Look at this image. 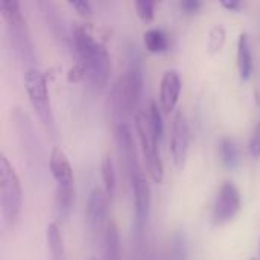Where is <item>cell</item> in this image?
Listing matches in <instances>:
<instances>
[{
	"label": "cell",
	"mask_w": 260,
	"mask_h": 260,
	"mask_svg": "<svg viewBox=\"0 0 260 260\" xmlns=\"http://www.w3.org/2000/svg\"><path fill=\"white\" fill-rule=\"evenodd\" d=\"M143 44L151 53H161L169 49V37L161 29H149L143 34Z\"/></svg>",
	"instance_id": "d6986e66"
},
{
	"label": "cell",
	"mask_w": 260,
	"mask_h": 260,
	"mask_svg": "<svg viewBox=\"0 0 260 260\" xmlns=\"http://www.w3.org/2000/svg\"><path fill=\"white\" fill-rule=\"evenodd\" d=\"M221 5H222L224 8L230 9V11H238V9H241V8H242V3H241V2H238V0H232V2L224 0V2H221Z\"/></svg>",
	"instance_id": "4dcf8cb0"
},
{
	"label": "cell",
	"mask_w": 260,
	"mask_h": 260,
	"mask_svg": "<svg viewBox=\"0 0 260 260\" xmlns=\"http://www.w3.org/2000/svg\"><path fill=\"white\" fill-rule=\"evenodd\" d=\"M102 253L104 260H120V239L119 229L114 221H110L104 229L102 236Z\"/></svg>",
	"instance_id": "5bb4252c"
},
{
	"label": "cell",
	"mask_w": 260,
	"mask_h": 260,
	"mask_svg": "<svg viewBox=\"0 0 260 260\" xmlns=\"http://www.w3.org/2000/svg\"><path fill=\"white\" fill-rule=\"evenodd\" d=\"M238 69L244 81L250 79L253 73V53H251L248 35L245 32H241L238 38Z\"/></svg>",
	"instance_id": "9a60e30c"
},
{
	"label": "cell",
	"mask_w": 260,
	"mask_h": 260,
	"mask_svg": "<svg viewBox=\"0 0 260 260\" xmlns=\"http://www.w3.org/2000/svg\"><path fill=\"white\" fill-rule=\"evenodd\" d=\"M23 204L20 178L5 154H0V207L2 218L8 227L18 221Z\"/></svg>",
	"instance_id": "277c9868"
},
{
	"label": "cell",
	"mask_w": 260,
	"mask_h": 260,
	"mask_svg": "<svg viewBox=\"0 0 260 260\" xmlns=\"http://www.w3.org/2000/svg\"><path fill=\"white\" fill-rule=\"evenodd\" d=\"M225 38H227V32L225 27L221 24H216L210 29L209 37H207V52L215 55L218 52H221V49L225 44Z\"/></svg>",
	"instance_id": "cb8c5ba5"
},
{
	"label": "cell",
	"mask_w": 260,
	"mask_h": 260,
	"mask_svg": "<svg viewBox=\"0 0 260 260\" xmlns=\"http://www.w3.org/2000/svg\"><path fill=\"white\" fill-rule=\"evenodd\" d=\"M250 154L253 158H259L260 157V117L253 129L251 139H250Z\"/></svg>",
	"instance_id": "4316f807"
},
{
	"label": "cell",
	"mask_w": 260,
	"mask_h": 260,
	"mask_svg": "<svg viewBox=\"0 0 260 260\" xmlns=\"http://www.w3.org/2000/svg\"><path fill=\"white\" fill-rule=\"evenodd\" d=\"M219 157H221L222 165L227 169H235L239 165V161H241L239 149H238L236 143L232 139L224 137L219 142Z\"/></svg>",
	"instance_id": "44dd1931"
},
{
	"label": "cell",
	"mask_w": 260,
	"mask_h": 260,
	"mask_svg": "<svg viewBox=\"0 0 260 260\" xmlns=\"http://www.w3.org/2000/svg\"><path fill=\"white\" fill-rule=\"evenodd\" d=\"M46 241H47V247H49L52 260H64L62 235L59 232V227L55 222H50L46 227Z\"/></svg>",
	"instance_id": "ffe728a7"
},
{
	"label": "cell",
	"mask_w": 260,
	"mask_h": 260,
	"mask_svg": "<svg viewBox=\"0 0 260 260\" xmlns=\"http://www.w3.org/2000/svg\"><path fill=\"white\" fill-rule=\"evenodd\" d=\"M108 210V195L104 189L94 187L87 201V222L88 229L93 235H98L102 229L107 227L105 218Z\"/></svg>",
	"instance_id": "8fae6325"
},
{
	"label": "cell",
	"mask_w": 260,
	"mask_h": 260,
	"mask_svg": "<svg viewBox=\"0 0 260 260\" xmlns=\"http://www.w3.org/2000/svg\"><path fill=\"white\" fill-rule=\"evenodd\" d=\"M134 190V207H136V229L140 235L146 227L149 210H151V186L148 178L140 172L131 183Z\"/></svg>",
	"instance_id": "30bf717a"
},
{
	"label": "cell",
	"mask_w": 260,
	"mask_h": 260,
	"mask_svg": "<svg viewBox=\"0 0 260 260\" xmlns=\"http://www.w3.org/2000/svg\"><path fill=\"white\" fill-rule=\"evenodd\" d=\"M180 6L186 12H197L203 6V3L200 0H181L180 2Z\"/></svg>",
	"instance_id": "f546056e"
},
{
	"label": "cell",
	"mask_w": 260,
	"mask_h": 260,
	"mask_svg": "<svg viewBox=\"0 0 260 260\" xmlns=\"http://www.w3.org/2000/svg\"><path fill=\"white\" fill-rule=\"evenodd\" d=\"M143 88V73L140 64L134 59L129 67L117 78L111 88V111L117 117L129 114L139 102Z\"/></svg>",
	"instance_id": "7a4b0ae2"
},
{
	"label": "cell",
	"mask_w": 260,
	"mask_h": 260,
	"mask_svg": "<svg viewBox=\"0 0 260 260\" xmlns=\"http://www.w3.org/2000/svg\"><path fill=\"white\" fill-rule=\"evenodd\" d=\"M85 78H87L85 69H84V66L79 61L75 66H72L70 70H69V73H67V81L69 82H81Z\"/></svg>",
	"instance_id": "83f0119b"
},
{
	"label": "cell",
	"mask_w": 260,
	"mask_h": 260,
	"mask_svg": "<svg viewBox=\"0 0 260 260\" xmlns=\"http://www.w3.org/2000/svg\"><path fill=\"white\" fill-rule=\"evenodd\" d=\"M136 131L140 140L142 154L145 158L148 174L154 183H161L165 177V168L158 154V140L155 139L154 131L151 128L149 116L143 111H139L136 114Z\"/></svg>",
	"instance_id": "8992f818"
},
{
	"label": "cell",
	"mask_w": 260,
	"mask_h": 260,
	"mask_svg": "<svg viewBox=\"0 0 260 260\" xmlns=\"http://www.w3.org/2000/svg\"><path fill=\"white\" fill-rule=\"evenodd\" d=\"M190 143V129L183 111H177L172 120V137H171V154L177 168H183Z\"/></svg>",
	"instance_id": "9c48e42d"
},
{
	"label": "cell",
	"mask_w": 260,
	"mask_h": 260,
	"mask_svg": "<svg viewBox=\"0 0 260 260\" xmlns=\"http://www.w3.org/2000/svg\"><path fill=\"white\" fill-rule=\"evenodd\" d=\"M0 11L6 21L8 35L15 55L23 62L34 61V44L26 20L21 14L20 2L17 0H0Z\"/></svg>",
	"instance_id": "3957f363"
},
{
	"label": "cell",
	"mask_w": 260,
	"mask_h": 260,
	"mask_svg": "<svg viewBox=\"0 0 260 260\" xmlns=\"http://www.w3.org/2000/svg\"><path fill=\"white\" fill-rule=\"evenodd\" d=\"M73 46L84 66L87 79L96 90L105 88L111 73V59L105 46L94 38L87 24H76L73 29Z\"/></svg>",
	"instance_id": "6da1fadb"
},
{
	"label": "cell",
	"mask_w": 260,
	"mask_h": 260,
	"mask_svg": "<svg viewBox=\"0 0 260 260\" xmlns=\"http://www.w3.org/2000/svg\"><path fill=\"white\" fill-rule=\"evenodd\" d=\"M70 6L75 8V11L82 17H87L91 14V5L85 0H73V2H70Z\"/></svg>",
	"instance_id": "f1b7e54d"
},
{
	"label": "cell",
	"mask_w": 260,
	"mask_h": 260,
	"mask_svg": "<svg viewBox=\"0 0 260 260\" xmlns=\"http://www.w3.org/2000/svg\"><path fill=\"white\" fill-rule=\"evenodd\" d=\"M101 174H102V181H104L105 193L108 195V198H113L116 195V189H117V177H116L114 161H113V158L110 155H105L102 158Z\"/></svg>",
	"instance_id": "7402d4cb"
},
{
	"label": "cell",
	"mask_w": 260,
	"mask_h": 260,
	"mask_svg": "<svg viewBox=\"0 0 260 260\" xmlns=\"http://www.w3.org/2000/svg\"><path fill=\"white\" fill-rule=\"evenodd\" d=\"M90 260H98V259H94V257H93V259H90Z\"/></svg>",
	"instance_id": "1f68e13d"
},
{
	"label": "cell",
	"mask_w": 260,
	"mask_h": 260,
	"mask_svg": "<svg viewBox=\"0 0 260 260\" xmlns=\"http://www.w3.org/2000/svg\"><path fill=\"white\" fill-rule=\"evenodd\" d=\"M241 209V192L233 181H224L218 190L212 219L215 225H222L232 221Z\"/></svg>",
	"instance_id": "ba28073f"
},
{
	"label": "cell",
	"mask_w": 260,
	"mask_h": 260,
	"mask_svg": "<svg viewBox=\"0 0 260 260\" xmlns=\"http://www.w3.org/2000/svg\"><path fill=\"white\" fill-rule=\"evenodd\" d=\"M136 11H137V15L140 17L142 21L149 23V21L154 20L155 2H152V0H139V2H136Z\"/></svg>",
	"instance_id": "484cf974"
},
{
	"label": "cell",
	"mask_w": 260,
	"mask_h": 260,
	"mask_svg": "<svg viewBox=\"0 0 260 260\" xmlns=\"http://www.w3.org/2000/svg\"><path fill=\"white\" fill-rule=\"evenodd\" d=\"M148 116H149V122H151V128L154 131V136L157 140H160L163 136V116H161V111H160L157 102L151 101Z\"/></svg>",
	"instance_id": "d4e9b609"
},
{
	"label": "cell",
	"mask_w": 260,
	"mask_h": 260,
	"mask_svg": "<svg viewBox=\"0 0 260 260\" xmlns=\"http://www.w3.org/2000/svg\"><path fill=\"white\" fill-rule=\"evenodd\" d=\"M187 254H189V247H187L186 235L180 230L174 232L171 238L168 260H187Z\"/></svg>",
	"instance_id": "603a6c76"
},
{
	"label": "cell",
	"mask_w": 260,
	"mask_h": 260,
	"mask_svg": "<svg viewBox=\"0 0 260 260\" xmlns=\"http://www.w3.org/2000/svg\"><path fill=\"white\" fill-rule=\"evenodd\" d=\"M24 84H26V91H27L30 105L38 120L49 133H52L55 126V120H53L52 105H50L49 91H47V81H46L44 73L37 67H27L24 73Z\"/></svg>",
	"instance_id": "5b68a950"
},
{
	"label": "cell",
	"mask_w": 260,
	"mask_h": 260,
	"mask_svg": "<svg viewBox=\"0 0 260 260\" xmlns=\"http://www.w3.org/2000/svg\"><path fill=\"white\" fill-rule=\"evenodd\" d=\"M250 260H257V259H250Z\"/></svg>",
	"instance_id": "d6a6232c"
},
{
	"label": "cell",
	"mask_w": 260,
	"mask_h": 260,
	"mask_svg": "<svg viewBox=\"0 0 260 260\" xmlns=\"http://www.w3.org/2000/svg\"><path fill=\"white\" fill-rule=\"evenodd\" d=\"M75 198V184H56L55 189V212L58 219L69 218Z\"/></svg>",
	"instance_id": "2e32d148"
},
{
	"label": "cell",
	"mask_w": 260,
	"mask_h": 260,
	"mask_svg": "<svg viewBox=\"0 0 260 260\" xmlns=\"http://www.w3.org/2000/svg\"><path fill=\"white\" fill-rule=\"evenodd\" d=\"M40 6L43 8V14H44V17H46V21H47L50 30L53 32V35H55L56 38H59V40L69 43V41H70V37H69V34H67V30H66V26H64L61 17L58 15V11L55 9V6H53L52 3H49V2H41Z\"/></svg>",
	"instance_id": "ac0fdd59"
},
{
	"label": "cell",
	"mask_w": 260,
	"mask_h": 260,
	"mask_svg": "<svg viewBox=\"0 0 260 260\" xmlns=\"http://www.w3.org/2000/svg\"><path fill=\"white\" fill-rule=\"evenodd\" d=\"M14 120H15V126H17V131L21 137V142H23V146L26 148L27 152L30 151H35L37 146H35V134L32 131V125H30V120L27 117V114L24 111H21L20 108H15L14 110Z\"/></svg>",
	"instance_id": "e0dca14e"
},
{
	"label": "cell",
	"mask_w": 260,
	"mask_h": 260,
	"mask_svg": "<svg viewBox=\"0 0 260 260\" xmlns=\"http://www.w3.org/2000/svg\"><path fill=\"white\" fill-rule=\"evenodd\" d=\"M49 166L56 184H75L72 163L61 148L58 146L52 148L49 157Z\"/></svg>",
	"instance_id": "4fadbf2b"
},
{
	"label": "cell",
	"mask_w": 260,
	"mask_h": 260,
	"mask_svg": "<svg viewBox=\"0 0 260 260\" xmlns=\"http://www.w3.org/2000/svg\"><path fill=\"white\" fill-rule=\"evenodd\" d=\"M181 93V78L175 70H169L161 78L160 85V104L166 114L175 110Z\"/></svg>",
	"instance_id": "7c38bea8"
},
{
	"label": "cell",
	"mask_w": 260,
	"mask_h": 260,
	"mask_svg": "<svg viewBox=\"0 0 260 260\" xmlns=\"http://www.w3.org/2000/svg\"><path fill=\"white\" fill-rule=\"evenodd\" d=\"M114 140H116V149L119 155L120 169L123 171L125 177L133 183L134 178L140 174V169L137 163V152H136L133 133L125 122L117 123L116 131H114Z\"/></svg>",
	"instance_id": "52a82bcc"
}]
</instances>
